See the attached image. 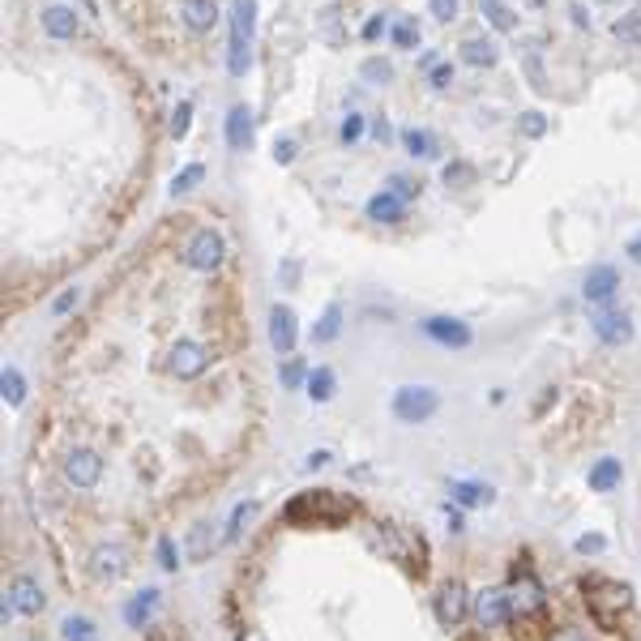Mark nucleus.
<instances>
[{"label":"nucleus","mask_w":641,"mask_h":641,"mask_svg":"<svg viewBox=\"0 0 641 641\" xmlns=\"http://www.w3.org/2000/svg\"><path fill=\"white\" fill-rule=\"evenodd\" d=\"M355 518V501L342 496V492H330V487H312V492H299L287 501L283 509V522L287 526H347Z\"/></svg>","instance_id":"obj_1"},{"label":"nucleus","mask_w":641,"mask_h":641,"mask_svg":"<svg viewBox=\"0 0 641 641\" xmlns=\"http://www.w3.org/2000/svg\"><path fill=\"white\" fill-rule=\"evenodd\" d=\"M590 620L599 624L603 633H624L633 628V586L611 582V578H586L582 582Z\"/></svg>","instance_id":"obj_2"},{"label":"nucleus","mask_w":641,"mask_h":641,"mask_svg":"<svg viewBox=\"0 0 641 641\" xmlns=\"http://www.w3.org/2000/svg\"><path fill=\"white\" fill-rule=\"evenodd\" d=\"M253 35H257V0H232V47H227L232 78H244V73H249Z\"/></svg>","instance_id":"obj_3"},{"label":"nucleus","mask_w":641,"mask_h":641,"mask_svg":"<svg viewBox=\"0 0 641 641\" xmlns=\"http://www.w3.org/2000/svg\"><path fill=\"white\" fill-rule=\"evenodd\" d=\"M441 410V393L432 385H402L393 393V419L398 424H427Z\"/></svg>","instance_id":"obj_4"},{"label":"nucleus","mask_w":641,"mask_h":641,"mask_svg":"<svg viewBox=\"0 0 641 641\" xmlns=\"http://www.w3.org/2000/svg\"><path fill=\"white\" fill-rule=\"evenodd\" d=\"M223 257H227L223 235L214 232V227H201V232H193L189 249H184V266H189V270H197V274H214L218 266H223Z\"/></svg>","instance_id":"obj_5"},{"label":"nucleus","mask_w":641,"mask_h":641,"mask_svg":"<svg viewBox=\"0 0 641 641\" xmlns=\"http://www.w3.org/2000/svg\"><path fill=\"white\" fill-rule=\"evenodd\" d=\"M43 586L30 578V573H18L13 582H9V595H4V607H0V616L9 620V616H39L43 611Z\"/></svg>","instance_id":"obj_6"},{"label":"nucleus","mask_w":641,"mask_h":641,"mask_svg":"<svg viewBox=\"0 0 641 641\" xmlns=\"http://www.w3.org/2000/svg\"><path fill=\"white\" fill-rule=\"evenodd\" d=\"M206 368H210V350L201 347L197 338H180L175 350H172V376H180V381H197Z\"/></svg>","instance_id":"obj_7"},{"label":"nucleus","mask_w":641,"mask_h":641,"mask_svg":"<svg viewBox=\"0 0 641 641\" xmlns=\"http://www.w3.org/2000/svg\"><path fill=\"white\" fill-rule=\"evenodd\" d=\"M98 475H103V458L95 449H69L64 453V479L73 487H95Z\"/></svg>","instance_id":"obj_8"},{"label":"nucleus","mask_w":641,"mask_h":641,"mask_svg":"<svg viewBox=\"0 0 641 641\" xmlns=\"http://www.w3.org/2000/svg\"><path fill=\"white\" fill-rule=\"evenodd\" d=\"M470 611V595L462 582H445L441 586V595H436V620L445 624V628H458V624L467 620Z\"/></svg>","instance_id":"obj_9"},{"label":"nucleus","mask_w":641,"mask_h":641,"mask_svg":"<svg viewBox=\"0 0 641 641\" xmlns=\"http://www.w3.org/2000/svg\"><path fill=\"white\" fill-rule=\"evenodd\" d=\"M475 620H479V628H501V624L513 620L509 590H484V595H475Z\"/></svg>","instance_id":"obj_10"},{"label":"nucleus","mask_w":641,"mask_h":641,"mask_svg":"<svg viewBox=\"0 0 641 641\" xmlns=\"http://www.w3.org/2000/svg\"><path fill=\"white\" fill-rule=\"evenodd\" d=\"M620 291V270L616 266H590L586 270V278H582V295H586V304H607L611 295Z\"/></svg>","instance_id":"obj_11"},{"label":"nucleus","mask_w":641,"mask_h":641,"mask_svg":"<svg viewBox=\"0 0 641 641\" xmlns=\"http://www.w3.org/2000/svg\"><path fill=\"white\" fill-rule=\"evenodd\" d=\"M595 333L607 347H624V342H633V316L624 308H603L595 316Z\"/></svg>","instance_id":"obj_12"},{"label":"nucleus","mask_w":641,"mask_h":641,"mask_svg":"<svg viewBox=\"0 0 641 641\" xmlns=\"http://www.w3.org/2000/svg\"><path fill=\"white\" fill-rule=\"evenodd\" d=\"M424 333L432 338V342H441V347H453V350L470 347V338H475L467 321H453V316H427V321H424Z\"/></svg>","instance_id":"obj_13"},{"label":"nucleus","mask_w":641,"mask_h":641,"mask_svg":"<svg viewBox=\"0 0 641 641\" xmlns=\"http://www.w3.org/2000/svg\"><path fill=\"white\" fill-rule=\"evenodd\" d=\"M124 569H129V547H120V544L95 547L90 573H95L98 582H116V578H124Z\"/></svg>","instance_id":"obj_14"},{"label":"nucleus","mask_w":641,"mask_h":641,"mask_svg":"<svg viewBox=\"0 0 641 641\" xmlns=\"http://www.w3.org/2000/svg\"><path fill=\"white\" fill-rule=\"evenodd\" d=\"M227 146H232L235 155L253 150V107L235 103L232 112H227Z\"/></svg>","instance_id":"obj_15"},{"label":"nucleus","mask_w":641,"mask_h":641,"mask_svg":"<svg viewBox=\"0 0 641 641\" xmlns=\"http://www.w3.org/2000/svg\"><path fill=\"white\" fill-rule=\"evenodd\" d=\"M270 347L278 355H291L295 350V312L287 304H274L270 308Z\"/></svg>","instance_id":"obj_16"},{"label":"nucleus","mask_w":641,"mask_h":641,"mask_svg":"<svg viewBox=\"0 0 641 641\" xmlns=\"http://www.w3.org/2000/svg\"><path fill=\"white\" fill-rule=\"evenodd\" d=\"M180 18H184V26H189L193 35H210L214 26H218V4H214V0H184V4H180Z\"/></svg>","instance_id":"obj_17"},{"label":"nucleus","mask_w":641,"mask_h":641,"mask_svg":"<svg viewBox=\"0 0 641 641\" xmlns=\"http://www.w3.org/2000/svg\"><path fill=\"white\" fill-rule=\"evenodd\" d=\"M509 603H513V616H526V611H539L544 607V586L535 582L530 573H522L513 590H509Z\"/></svg>","instance_id":"obj_18"},{"label":"nucleus","mask_w":641,"mask_h":641,"mask_svg":"<svg viewBox=\"0 0 641 641\" xmlns=\"http://www.w3.org/2000/svg\"><path fill=\"white\" fill-rule=\"evenodd\" d=\"M43 30L60 43L73 39V35H78V13H73L69 4H47V9H43Z\"/></svg>","instance_id":"obj_19"},{"label":"nucleus","mask_w":641,"mask_h":641,"mask_svg":"<svg viewBox=\"0 0 641 641\" xmlns=\"http://www.w3.org/2000/svg\"><path fill=\"white\" fill-rule=\"evenodd\" d=\"M364 210H368L372 223H402V218H407V201L385 189V193H372Z\"/></svg>","instance_id":"obj_20"},{"label":"nucleus","mask_w":641,"mask_h":641,"mask_svg":"<svg viewBox=\"0 0 641 641\" xmlns=\"http://www.w3.org/2000/svg\"><path fill=\"white\" fill-rule=\"evenodd\" d=\"M449 492H453V505H458V509H484V505H492V487L475 484V479H458Z\"/></svg>","instance_id":"obj_21"},{"label":"nucleus","mask_w":641,"mask_h":641,"mask_svg":"<svg viewBox=\"0 0 641 641\" xmlns=\"http://www.w3.org/2000/svg\"><path fill=\"white\" fill-rule=\"evenodd\" d=\"M398 141H402V150H407L410 158H436V155H441L436 137L427 133V129H415V124H410V129H402V133H398Z\"/></svg>","instance_id":"obj_22"},{"label":"nucleus","mask_w":641,"mask_h":641,"mask_svg":"<svg viewBox=\"0 0 641 641\" xmlns=\"http://www.w3.org/2000/svg\"><path fill=\"white\" fill-rule=\"evenodd\" d=\"M158 607V590H141L137 599H129V607H124V620H129V628H146L150 624V616H155Z\"/></svg>","instance_id":"obj_23"},{"label":"nucleus","mask_w":641,"mask_h":641,"mask_svg":"<svg viewBox=\"0 0 641 641\" xmlns=\"http://www.w3.org/2000/svg\"><path fill=\"white\" fill-rule=\"evenodd\" d=\"M462 60L475 64V69H492V64L501 60V52H496V43L492 39H467L462 43Z\"/></svg>","instance_id":"obj_24"},{"label":"nucleus","mask_w":641,"mask_h":641,"mask_svg":"<svg viewBox=\"0 0 641 641\" xmlns=\"http://www.w3.org/2000/svg\"><path fill=\"white\" fill-rule=\"evenodd\" d=\"M620 462H616V458H599V462H595V467H590V487H595V492H611V487L620 484Z\"/></svg>","instance_id":"obj_25"},{"label":"nucleus","mask_w":641,"mask_h":641,"mask_svg":"<svg viewBox=\"0 0 641 641\" xmlns=\"http://www.w3.org/2000/svg\"><path fill=\"white\" fill-rule=\"evenodd\" d=\"M338 330H342V304L333 299V304H325V312H321V321H316V330H312V342H333Z\"/></svg>","instance_id":"obj_26"},{"label":"nucleus","mask_w":641,"mask_h":641,"mask_svg":"<svg viewBox=\"0 0 641 641\" xmlns=\"http://www.w3.org/2000/svg\"><path fill=\"white\" fill-rule=\"evenodd\" d=\"M611 35L624 43V47H641V4L633 9V13H624V18H616V26H611Z\"/></svg>","instance_id":"obj_27"},{"label":"nucleus","mask_w":641,"mask_h":641,"mask_svg":"<svg viewBox=\"0 0 641 641\" xmlns=\"http://www.w3.org/2000/svg\"><path fill=\"white\" fill-rule=\"evenodd\" d=\"M389 39H393V47H402V52H415V47H419V21L398 18L389 26Z\"/></svg>","instance_id":"obj_28"},{"label":"nucleus","mask_w":641,"mask_h":641,"mask_svg":"<svg viewBox=\"0 0 641 641\" xmlns=\"http://www.w3.org/2000/svg\"><path fill=\"white\" fill-rule=\"evenodd\" d=\"M201 180H206V167H201V163H189V167H180V172H175V180H172V197H189L197 184H201Z\"/></svg>","instance_id":"obj_29"},{"label":"nucleus","mask_w":641,"mask_h":641,"mask_svg":"<svg viewBox=\"0 0 641 641\" xmlns=\"http://www.w3.org/2000/svg\"><path fill=\"white\" fill-rule=\"evenodd\" d=\"M333 385H338V381H333L330 368H312L308 372V398H312V402H330Z\"/></svg>","instance_id":"obj_30"},{"label":"nucleus","mask_w":641,"mask_h":641,"mask_svg":"<svg viewBox=\"0 0 641 641\" xmlns=\"http://www.w3.org/2000/svg\"><path fill=\"white\" fill-rule=\"evenodd\" d=\"M60 633H64V641H98L95 620H86V616H64Z\"/></svg>","instance_id":"obj_31"},{"label":"nucleus","mask_w":641,"mask_h":641,"mask_svg":"<svg viewBox=\"0 0 641 641\" xmlns=\"http://www.w3.org/2000/svg\"><path fill=\"white\" fill-rule=\"evenodd\" d=\"M484 18L496 26V30H518V18H513V9L509 4H501V0H484Z\"/></svg>","instance_id":"obj_32"},{"label":"nucleus","mask_w":641,"mask_h":641,"mask_svg":"<svg viewBox=\"0 0 641 641\" xmlns=\"http://www.w3.org/2000/svg\"><path fill=\"white\" fill-rule=\"evenodd\" d=\"M359 73H364V81H372V86H385V81H393V64L381 56H368L359 64Z\"/></svg>","instance_id":"obj_33"},{"label":"nucleus","mask_w":641,"mask_h":641,"mask_svg":"<svg viewBox=\"0 0 641 641\" xmlns=\"http://www.w3.org/2000/svg\"><path fill=\"white\" fill-rule=\"evenodd\" d=\"M0 385H4V402H9V407H21V402H26V381H21L18 368H4Z\"/></svg>","instance_id":"obj_34"},{"label":"nucleus","mask_w":641,"mask_h":641,"mask_svg":"<svg viewBox=\"0 0 641 641\" xmlns=\"http://www.w3.org/2000/svg\"><path fill=\"white\" fill-rule=\"evenodd\" d=\"M445 184H453V189H470L475 184V167L470 163H462V158H453V163H445Z\"/></svg>","instance_id":"obj_35"},{"label":"nucleus","mask_w":641,"mask_h":641,"mask_svg":"<svg viewBox=\"0 0 641 641\" xmlns=\"http://www.w3.org/2000/svg\"><path fill=\"white\" fill-rule=\"evenodd\" d=\"M359 137H364V116H359V112H347L342 124H338V141L350 150V146H359Z\"/></svg>","instance_id":"obj_36"},{"label":"nucleus","mask_w":641,"mask_h":641,"mask_svg":"<svg viewBox=\"0 0 641 641\" xmlns=\"http://www.w3.org/2000/svg\"><path fill=\"white\" fill-rule=\"evenodd\" d=\"M518 133L530 137V141H539V137L547 133V116L544 112H522V116H518Z\"/></svg>","instance_id":"obj_37"},{"label":"nucleus","mask_w":641,"mask_h":641,"mask_svg":"<svg viewBox=\"0 0 641 641\" xmlns=\"http://www.w3.org/2000/svg\"><path fill=\"white\" fill-rule=\"evenodd\" d=\"M257 518V501H244V505H235L232 513V526H227V539H240L244 535V526Z\"/></svg>","instance_id":"obj_38"},{"label":"nucleus","mask_w":641,"mask_h":641,"mask_svg":"<svg viewBox=\"0 0 641 641\" xmlns=\"http://www.w3.org/2000/svg\"><path fill=\"white\" fill-rule=\"evenodd\" d=\"M189 124H193V103H189V98H180V103H175V116H172V137L175 141H184Z\"/></svg>","instance_id":"obj_39"},{"label":"nucleus","mask_w":641,"mask_h":641,"mask_svg":"<svg viewBox=\"0 0 641 641\" xmlns=\"http://www.w3.org/2000/svg\"><path fill=\"white\" fill-rule=\"evenodd\" d=\"M210 547H214V530H210V522H201L193 530V539H189V552H193V561H201Z\"/></svg>","instance_id":"obj_40"},{"label":"nucleus","mask_w":641,"mask_h":641,"mask_svg":"<svg viewBox=\"0 0 641 641\" xmlns=\"http://www.w3.org/2000/svg\"><path fill=\"white\" fill-rule=\"evenodd\" d=\"M389 193H398L402 201H410V197L424 193V184H419V180H410V175H389Z\"/></svg>","instance_id":"obj_41"},{"label":"nucleus","mask_w":641,"mask_h":641,"mask_svg":"<svg viewBox=\"0 0 641 641\" xmlns=\"http://www.w3.org/2000/svg\"><path fill=\"white\" fill-rule=\"evenodd\" d=\"M427 81H432V90H449V86H453V64H449V60L432 64V69H427Z\"/></svg>","instance_id":"obj_42"},{"label":"nucleus","mask_w":641,"mask_h":641,"mask_svg":"<svg viewBox=\"0 0 641 641\" xmlns=\"http://www.w3.org/2000/svg\"><path fill=\"white\" fill-rule=\"evenodd\" d=\"M427 4H432V18H436V21H453V18H458V4H462V0H427Z\"/></svg>","instance_id":"obj_43"},{"label":"nucleus","mask_w":641,"mask_h":641,"mask_svg":"<svg viewBox=\"0 0 641 641\" xmlns=\"http://www.w3.org/2000/svg\"><path fill=\"white\" fill-rule=\"evenodd\" d=\"M385 35H389V21L381 18V13H372V18L364 21V39L376 43V39H385Z\"/></svg>","instance_id":"obj_44"},{"label":"nucleus","mask_w":641,"mask_h":641,"mask_svg":"<svg viewBox=\"0 0 641 641\" xmlns=\"http://www.w3.org/2000/svg\"><path fill=\"white\" fill-rule=\"evenodd\" d=\"M158 564H163L167 573H175V564H180V552H175L172 539H158Z\"/></svg>","instance_id":"obj_45"},{"label":"nucleus","mask_w":641,"mask_h":641,"mask_svg":"<svg viewBox=\"0 0 641 641\" xmlns=\"http://www.w3.org/2000/svg\"><path fill=\"white\" fill-rule=\"evenodd\" d=\"M299 381H304V364H299V359H287V364H283V385L299 389Z\"/></svg>","instance_id":"obj_46"},{"label":"nucleus","mask_w":641,"mask_h":641,"mask_svg":"<svg viewBox=\"0 0 641 641\" xmlns=\"http://www.w3.org/2000/svg\"><path fill=\"white\" fill-rule=\"evenodd\" d=\"M295 150H299V146H295L291 137L274 141V163H283V167H287V163H295Z\"/></svg>","instance_id":"obj_47"},{"label":"nucleus","mask_w":641,"mask_h":641,"mask_svg":"<svg viewBox=\"0 0 641 641\" xmlns=\"http://www.w3.org/2000/svg\"><path fill=\"white\" fill-rule=\"evenodd\" d=\"M578 552H582V556H599L603 547H607V539H603V535H582V539H578Z\"/></svg>","instance_id":"obj_48"},{"label":"nucleus","mask_w":641,"mask_h":641,"mask_svg":"<svg viewBox=\"0 0 641 641\" xmlns=\"http://www.w3.org/2000/svg\"><path fill=\"white\" fill-rule=\"evenodd\" d=\"M526 73H530V86H535V90H547V78H544L539 56H526Z\"/></svg>","instance_id":"obj_49"},{"label":"nucleus","mask_w":641,"mask_h":641,"mask_svg":"<svg viewBox=\"0 0 641 641\" xmlns=\"http://www.w3.org/2000/svg\"><path fill=\"white\" fill-rule=\"evenodd\" d=\"M372 137H376V141H389V137H393V129H389V120H385V116L372 120Z\"/></svg>","instance_id":"obj_50"},{"label":"nucleus","mask_w":641,"mask_h":641,"mask_svg":"<svg viewBox=\"0 0 641 641\" xmlns=\"http://www.w3.org/2000/svg\"><path fill=\"white\" fill-rule=\"evenodd\" d=\"M78 295H81L78 287H69V291H64V295H60V299H56V312H69V308H73V304H78Z\"/></svg>","instance_id":"obj_51"},{"label":"nucleus","mask_w":641,"mask_h":641,"mask_svg":"<svg viewBox=\"0 0 641 641\" xmlns=\"http://www.w3.org/2000/svg\"><path fill=\"white\" fill-rule=\"evenodd\" d=\"M624 253H628V257H633V261H637V266H641V232L633 235L628 244H624Z\"/></svg>","instance_id":"obj_52"},{"label":"nucleus","mask_w":641,"mask_h":641,"mask_svg":"<svg viewBox=\"0 0 641 641\" xmlns=\"http://www.w3.org/2000/svg\"><path fill=\"white\" fill-rule=\"evenodd\" d=\"M325 462H330V453H325V449H316V453H312V458H308V470L325 467Z\"/></svg>","instance_id":"obj_53"},{"label":"nucleus","mask_w":641,"mask_h":641,"mask_svg":"<svg viewBox=\"0 0 641 641\" xmlns=\"http://www.w3.org/2000/svg\"><path fill=\"white\" fill-rule=\"evenodd\" d=\"M295 274H299V261H283V278L287 283H295Z\"/></svg>","instance_id":"obj_54"},{"label":"nucleus","mask_w":641,"mask_h":641,"mask_svg":"<svg viewBox=\"0 0 641 641\" xmlns=\"http://www.w3.org/2000/svg\"><path fill=\"white\" fill-rule=\"evenodd\" d=\"M573 21H578V26H590V13H586L582 4H573Z\"/></svg>","instance_id":"obj_55"},{"label":"nucleus","mask_w":641,"mask_h":641,"mask_svg":"<svg viewBox=\"0 0 641 641\" xmlns=\"http://www.w3.org/2000/svg\"><path fill=\"white\" fill-rule=\"evenodd\" d=\"M432 64H441V60H436V52H424V56H419V69H432Z\"/></svg>","instance_id":"obj_56"}]
</instances>
